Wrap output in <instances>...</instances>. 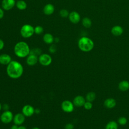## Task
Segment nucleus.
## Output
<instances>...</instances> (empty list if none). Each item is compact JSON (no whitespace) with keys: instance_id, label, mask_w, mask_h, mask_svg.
<instances>
[{"instance_id":"18","label":"nucleus","mask_w":129,"mask_h":129,"mask_svg":"<svg viewBox=\"0 0 129 129\" xmlns=\"http://www.w3.org/2000/svg\"><path fill=\"white\" fill-rule=\"evenodd\" d=\"M43 40L46 44H52L54 40V37L52 34L49 33H45L43 36Z\"/></svg>"},{"instance_id":"23","label":"nucleus","mask_w":129,"mask_h":129,"mask_svg":"<svg viewBox=\"0 0 129 129\" xmlns=\"http://www.w3.org/2000/svg\"><path fill=\"white\" fill-rule=\"evenodd\" d=\"M96 98V94L93 92H90L86 95V99L87 101L92 102Z\"/></svg>"},{"instance_id":"4","label":"nucleus","mask_w":129,"mask_h":129,"mask_svg":"<svg viewBox=\"0 0 129 129\" xmlns=\"http://www.w3.org/2000/svg\"><path fill=\"white\" fill-rule=\"evenodd\" d=\"M34 33V28L31 25L27 24L23 25L20 29L21 36L25 38L31 37Z\"/></svg>"},{"instance_id":"12","label":"nucleus","mask_w":129,"mask_h":129,"mask_svg":"<svg viewBox=\"0 0 129 129\" xmlns=\"http://www.w3.org/2000/svg\"><path fill=\"white\" fill-rule=\"evenodd\" d=\"M38 61V56L33 54H29V55L27 56L26 59V62L28 66H33L35 65Z\"/></svg>"},{"instance_id":"8","label":"nucleus","mask_w":129,"mask_h":129,"mask_svg":"<svg viewBox=\"0 0 129 129\" xmlns=\"http://www.w3.org/2000/svg\"><path fill=\"white\" fill-rule=\"evenodd\" d=\"M22 112L25 116L30 117L35 113V109L32 105L27 104L23 107Z\"/></svg>"},{"instance_id":"19","label":"nucleus","mask_w":129,"mask_h":129,"mask_svg":"<svg viewBox=\"0 0 129 129\" xmlns=\"http://www.w3.org/2000/svg\"><path fill=\"white\" fill-rule=\"evenodd\" d=\"M118 88L121 91H126L129 89V82L127 81H121L118 84Z\"/></svg>"},{"instance_id":"2","label":"nucleus","mask_w":129,"mask_h":129,"mask_svg":"<svg viewBox=\"0 0 129 129\" xmlns=\"http://www.w3.org/2000/svg\"><path fill=\"white\" fill-rule=\"evenodd\" d=\"M30 50L29 46L24 41L17 42L14 48V51L15 55L20 58H24L29 55Z\"/></svg>"},{"instance_id":"26","label":"nucleus","mask_w":129,"mask_h":129,"mask_svg":"<svg viewBox=\"0 0 129 129\" xmlns=\"http://www.w3.org/2000/svg\"><path fill=\"white\" fill-rule=\"evenodd\" d=\"M41 50L39 48H34L32 50H31L30 54H33L38 56V55H40L41 54Z\"/></svg>"},{"instance_id":"33","label":"nucleus","mask_w":129,"mask_h":129,"mask_svg":"<svg viewBox=\"0 0 129 129\" xmlns=\"http://www.w3.org/2000/svg\"><path fill=\"white\" fill-rule=\"evenodd\" d=\"M4 16V12L3 9L0 8V19H2Z\"/></svg>"},{"instance_id":"35","label":"nucleus","mask_w":129,"mask_h":129,"mask_svg":"<svg viewBox=\"0 0 129 129\" xmlns=\"http://www.w3.org/2000/svg\"><path fill=\"white\" fill-rule=\"evenodd\" d=\"M40 110L38 108H36V109H35V113H36V114H38V113H40Z\"/></svg>"},{"instance_id":"14","label":"nucleus","mask_w":129,"mask_h":129,"mask_svg":"<svg viewBox=\"0 0 129 129\" xmlns=\"http://www.w3.org/2000/svg\"><path fill=\"white\" fill-rule=\"evenodd\" d=\"M12 61L11 56L6 53L0 55V64L3 65H8Z\"/></svg>"},{"instance_id":"21","label":"nucleus","mask_w":129,"mask_h":129,"mask_svg":"<svg viewBox=\"0 0 129 129\" xmlns=\"http://www.w3.org/2000/svg\"><path fill=\"white\" fill-rule=\"evenodd\" d=\"M92 21L88 17H84L82 20L83 26L86 28H89L92 26Z\"/></svg>"},{"instance_id":"1","label":"nucleus","mask_w":129,"mask_h":129,"mask_svg":"<svg viewBox=\"0 0 129 129\" xmlns=\"http://www.w3.org/2000/svg\"><path fill=\"white\" fill-rule=\"evenodd\" d=\"M8 76L12 79H18L22 76L24 72L22 64L17 60H12L8 65L6 69Z\"/></svg>"},{"instance_id":"20","label":"nucleus","mask_w":129,"mask_h":129,"mask_svg":"<svg viewBox=\"0 0 129 129\" xmlns=\"http://www.w3.org/2000/svg\"><path fill=\"white\" fill-rule=\"evenodd\" d=\"M17 8L20 10H24L27 8V4L23 0H19L16 3Z\"/></svg>"},{"instance_id":"17","label":"nucleus","mask_w":129,"mask_h":129,"mask_svg":"<svg viewBox=\"0 0 129 129\" xmlns=\"http://www.w3.org/2000/svg\"><path fill=\"white\" fill-rule=\"evenodd\" d=\"M116 101L111 98L106 99L104 102V106L107 108H112L116 105Z\"/></svg>"},{"instance_id":"3","label":"nucleus","mask_w":129,"mask_h":129,"mask_svg":"<svg viewBox=\"0 0 129 129\" xmlns=\"http://www.w3.org/2000/svg\"><path fill=\"white\" fill-rule=\"evenodd\" d=\"M79 49L84 52H89L93 49L94 46L93 41L89 37H82L79 39L78 43Z\"/></svg>"},{"instance_id":"27","label":"nucleus","mask_w":129,"mask_h":129,"mask_svg":"<svg viewBox=\"0 0 129 129\" xmlns=\"http://www.w3.org/2000/svg\"><path fill=\"white\" fill-rule=\"evenodd\" d=\"M118 122L120 125H125L127 123V119L124 117H120L118 119Z\"/></svg>"},{"instance_id":"24","label":"nucleus","mask_w":129,"mask_h":129,"mask_svg":"<svg viewBox=\"0 0 129 129\" xmlns=\"http://www.w3.org/2000/svg\"><path fill=\"white\" fill-rule=\"evenodd\" d=\"M69 12L66 9H61L59 11V15L62 18H67L69 17Z\"/></svg>"},{"instance_id":"5","label":"nucleus","mask_w":129,"mask_h":129,"mask_svg":"<svg viewBox=\"0 0 129 129\" xmlns=\"http://www.w3.org/2000/svg\"><path fill=\"white\" fill-rule=\"evenodd\" d=\"M14 118V115L13 113L9 110L4 111L0 116V120L1 121L5 124H8L10 123Z\"/></svg>"},{"instance_id":"36","label":"nucleus","mask_w":129,"mask_h":129,"mask_svg":"<svg viewBox=\"0 0 129 129\" xmlns=\"http://www.w3.org/2000/svg\"><path fill=\"white\" fill-rule=\"evenodd\" d=\"M18 129H27L26 127L25 126H23V125H19L18 126Z\"/></svg>"},{"instance_id":"16","label":"nucleus","mask_w":129,"mask_h":129,"mask_svg":"<svg viewBox=\"0 0 129 129\" xmlns=\"http://www.w3.org/2000/svg\"><path fill=\"white\" fill-rule=\"evenodd\" d=\"M54 11V7L51 4H46L43 8V13L46 15H50L53 13Z\"/></svg>"},{"instance_id":"38","label":"nucleus","mask_w":129,"mask_h":129,"mask_svg":"<svg viewBox=\"0 0 129 129\" xmlns=\"http://www.w3.org/2000/svg\"><path fill=\"white\" fill-rule=\"evenodd\" d=\"M2 105L1 103H0V111L2 110Z\"/></svg>"},{"instance_id":"6","label":"nucleus","mask_w":129,"mask_h":129,"mask_svg":"<svg viewBox=\"0 0 129 129\" xmlns=\"http://www.w3.org/2000/svg\"><path fill=\"white\" fill-rule=\"evenodd\" d=\"M51 56L47 53L41 54L38 57L39 62L43 66H48L52 62Z\"/></svg>"},{"instance_id":"32","label":"nucleus","mask_w":129,"mask_h":129,"mask_svg":"<svg viewBox=\"0 0 129 129\" xmlns=\"http://www.w3.org/2000/svg\"><path fill=\"white\" fill-rule=\"evenodd\" d=\"M4 45H5V44H4L3 40L2 39H0V50L3 49Z\"/></svg>"},{"instance_id":"31","label":"nucleus","mask_w":129,"mask_h":129,"mask_svg":"<svg viewBox=\"0 0 129 129\" xmlns=\"http://www.w3.org/2000/svg\"><path fill=\"white\" fill-rule=\"evenodd\" d=\"M2 108L3 109V110L4 111H6V110H9V105L7 104V103H5L2 105Z\"/></svg>"},{"instance_id":"7","label":"nucleus","mask_w":129,"mask_h":129,"mask_svg":"<svg viewBox=\"0 0 129 129\" xmlns=\"http://www.w3.org/2000/svg\"><path fill=\"white\" fill-rule=\"evenodd\" d=\"M61 109L65 112L70 113L73 112L74 109V105L70 100H66L62 102L61 104Z\"/></svg>"},{"instance_id":"9","label":"nucleus","mask_w":129,"mask_h":129,"mask_svg":"<svg viewBox=\"0 0 129 129\" xmlns=\"http://www.w3.org/2000/svg\"><path fill=\"white\" fill-rule=\"evenodd\" d=\"M25 120V116L22 113H18L14 116L13 122L14 124L19 126L22 124Z\"/></svg>"},{"instance_id":"39","label":"nucleus","mask_w":129,"mask_h":129,"mask_svg":"<svg viewBox=\"0 0 129 129\" xmlns=\"http://www.w3.org/2000/svg\"><path fill=\"white\" fill-rule=\"evenodd\" d=\"M0 116H1V115H0Z\"/></svg>"},{"instance_id":"29","label":"nucleus","mask_w":129,"mask_h":129,"mask_svg":"<svg viewBox=\"0 0 129 129\" xmlns=\"http://www.w3.org/2000/svg\"><path fill=\"white\" fill-rule=\"evenodd\" d=\"M49 51L51 53H54L56 51V47L54 44L51 45L49 48Z\"/></svg>"},{"instance_id":"13","label":"nucleus","mask_w":129,"mask_h":129,"mask_svg":"<svg viewBox=\"0 0 129 129\" xmlns=\"http://www.w3.org/2000/svg\"><path fill=\"white\" fill-rule=\"evenodd\" d=\"M85 102V99L84 97L81 95H78L74 98L73 103L74 105L77 107H81L84 106Z\"/></svg>"},{"instance_id":"22","label":"nucleus","mask_w":129,"mask_h":129,"mask_svg":"<svg viewBox=\"0 0 129 129\" xmlns=\"http://www.w3.org/2000/svg\"><path fill=\"white\" fill-rule=\"evenodd\" d=\"M118 125L115 121H110L107 123L105 126V129H117Z\"/></svg>"},{"instance_id":"30","label":"nucleus","mask_w":129,"mask_h":129,"mask_svg":"<svg viewBox=\"0 0 129 129\" xmlns=\"http://www.w3.org/2000/svg\"><path fill=\"white\" fill-rule=\"evenodd\" d=\"M74 126L71 123H68L66 124L64 126V129H74Z\"/></svg>"},{"instance_id":"28","label":"nucleus","mask_w":129,"mask_h":129,"mask_svg":"<svg viewBox=\"0 0 129 129\" xmlns=\"http://www.w3.org/2000/svg\"><path fill=\"white\" fill-rule=\"evenodd\" d=\"M92 106H93L92 104L91 103V102L87 101V102H85L83 106L85 108V109H86V110H90L92 108Z\"/></svg>"},{"instance_id":"34","label":"nucleus","mask_w":129,"mask_h":129,"mask_svg":"<svg viewBox=\"0 0 129 129\" xmlns=\"http://www.w3.org/2000/svg\"><path fill=\"white\" fill-rule=\"evenodd\" d=\"M18 126H19L18 125H17L14 124H13V125H12V126L11 127V128H10V129H18Z\"/></svg>"},{"instance_id":"15","label":"nucleus","mask_w":129,"mask_h":129,"mask_svg":"<svg viewBox=\"0 0 129 129\" xmlns=\"http://www.w3.org/2000/svg\"><path fill=\"white\" fill-rule=\"evenodd\" d=\"M123 32L122 27L119 25H115L112 27L111 29V34L114 36H119L122 35Z\"/></svg>"},{"instance_id":"10","label":"nucleus","mask_w":129,"mask_h":129,"mask_svg":"<svg viewBox=\"0 0 129 129\" xmlns=\"http://www.w3.org/2000/svg\"><path fill=\"white\" fill-rule=\"evenodd\" d=\"M15 5V0H3L2 2V7L3 9L6 11L11 10Z\"/></svg>"},{"instance_id":"37","label":"nucleus","mask_w":129,"mask_h":129,"mask_svg":"<svg viewBox=\"0 0 129 129\" xmlns=\"http://www.w3.org/2000/svg\"><path fill=\"white\" fill-rule=\"evenodd\" d=\"M31 129H40L39 127H36V126H35V127H32Z\"/></svg>"},{"instance_id":"25","label":"nucleus","mask_w":129,"mask_h":129,"mask_svg":"<svg viewBox=\"0 0 129 129\" xmlns=\"http://www.w3.org/2000/svg\"><path fill=\"white\" fill-rule=\"evenodd\" d=\"M43 31V28L41 26H36L34 28V33L36 34H41Z\"/></svg>"},{"instance_id":"11","label":"nucleus","mask_w":129,"mask_h":129,"mask_svg":"<svg viewBox=\"0 0 129 129\" xmlns=\"http://www.w3.org/2000/svg\"><path fill=\"white\" fill-rule=\"evenodd\" d=\"M68 17L70 22L75 24L78 23L81 20L80 14L76 11H72L70 13Z\"/></svg>"}]
</instances>
